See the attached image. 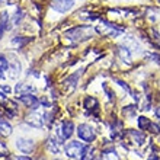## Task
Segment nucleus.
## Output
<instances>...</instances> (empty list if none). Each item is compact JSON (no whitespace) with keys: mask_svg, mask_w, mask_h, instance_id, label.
Listing matches in <instances>:
<instances>
[{"mask_svg":"<svg viewBox=\"0 0 160 160\" xmlns=\"http://www.w3.org/2000/svg\"><path fill=\"white\" fill-rule=\"evenodd\" d=\"M64 37L73 42H83L88 41L93 37V29L92 26H74L72 29H68L64 32Z\"/></svg>","mask_w":160,"mask_h":160,"instance_id":"f257e3e1","label":"nucleus"},{"mask_svg":"<svg viewBox=\"0 0 160 160\" xmlns=\"http://www.w3.org/2000/svg\"><path fill=\"white\" fill-rule=\"evenodd\" d=\"M77 135L86 143H92L93 140L96 138V132L89 124H80L77 127Z\"/></svg>","mask_w":160,"mask_h":160,"instance_id":"f03ea898","label":"nucleus"},{"mask_svg":"<svg viewBox=\"0 0 160 160\" xmlns=\"http://www.w3.org/2000/svg\"><path fill=\"white\" fill-rule=\"evenodd\" d=\"M84 147L80 141H72L68 143L66 147H64V152H66V156L70 157V159H77V157H82V153H83Z\"/></svg>","mask_w":160,"mask_h":160,"instance_id":"7ed1b4c3","label":"nucleus"},{"mask_svg":"<svg viewBox=\"0 0 160 160\" xmlns=\"http://www.w3.org/2000/svg\"><path fill=\"white\" fill-rule=\"evenodd\" d=\"M47 121V117L45 114H41V112H31V114H28L25 117V122L28 124V125L31 127H35V128H41L44 124H45Z\"/></svg>","mask_w":160,"mask_h":160,"instance_id":"20e7f679","label":"nucleus"},{"mask_svg":"<svg viewBox=\"0 0 160 160\" xmlns=\"http://www.w3.org/2000/svg\"><path fill=\"white\" fill-rule=\"evenodd\" d=\"M124 137H127L134 146H141L146 141V135L141 130H127L124 131Z\"/></svg>","mask_w":160,"mask_h":160,"instance_id":"39448f33","label":"nucleus"},{"mask_svg":"<svg viewBox=\"0 0 160 160\" xmlns=\"http://www.w3.org/2000/svg\"><path fill=\"white\" fill-rule=\"evenodd\" d=\"M74 6L73 0H51V8L60 13H66Z\"/></svg>","mask_w":160,"mask_h":160,"instance_id":"423d86ee","label":"nucleus"},{"mask_svg":"<svg viewBox=\"0 0 160 160\" xmlns=\"http://www.w3.org/2000/svg\"><path fill=\"white\" fill-rule=\"evenodd\" d=\"M19 102L23 103L25 106H28V108H32V109H37L39 106V103H41V101H39L38 98H35L34 95H31V93L21 95V96H19Z\"/></svg>","mask_w":160,"mask_h":160,"instance_id":"0eeeda50","label":"nucleus"},{"mask_svg":"<svg viewBox=\"0 0 160 160\" xmlns=\"http://www.w3.org/2000/svg\"><path fill=\"white\" fill-rule=\"evenodd\" d=\"M58 132L61 140H68L73 135V132H74V124L72 121H64L61 124V127H60Z\"/></svg>","mask_w":160,"mask_h":160,"instance_id":"6e6552de","label":"nucleus"},{"mask_svg":"<svg viewBox=\"0 0 160 160\" xmlns=\"http://www.w3.org/2000/svg\"><path fill=\"white\" fill-rule=\"evenodd\" d=\"M83 106L86 108V109H89V112H90V114H93L98 118V115H99V103H98L96 98H93V96L84 98Z\"/></svg>","mask_w":160,"mask_h":160,"instance_id":"1a4fd4ad","label":"nucleus"},{"mask_svg":"<svg viewBox=\"0 0 160 160\" xmlns=\"http://www.w3.org/2000/svg\"><path fill=\"white\" fill-rule=\"evenodd\" d=\"M16 147L21 150L22 153H31L35 147L34 140H28V138H18L16 140Z\"/></svg>","mask_w":160,"mask_h":160,"instance_id":"9d476101","label":"nucleus"},{"mask_svg":"<svg viewBox=\"0 0 160 160\" xmlns=\"http://www.w3.org/2000/svg\"><path fill=\"white\" fill-rule=\"evenodd\" d=\"M9 29H10V18L8 12H3L0 15V39L3 38V34Z\"/></svg>","mask_w":160,"mask_h":160,"instance_id":"9b49d317","label":"nucleus"},{"mask_svg":"<svg viewBox=\"0 0 160 160\" xmlns=\"http://www.w3.org/2000/svg\"><path fill=\"white\" fill-rule=\"evenodd\" d=\"M131 52L130 50H128V47L127 45H119L118 47V55H119V58L122 60V61H125V63H131Z\"/></svg>","mask_w":160,"mask_h":160,"instance_id":"f8f14e48","label":"nucleus"},{"mask_svg":"<svg viewBox=\"0 0 160 160\" xmlns=\"http://www.w3.org/2000/svg\"><path fill=\"white\" fill-rule=\"evenodd\" d=\"M47 148H48V152L50 153L57 154V153H60V150H61L60 141L57 138H48V141H47Z\"/></svg>","mask_w":160,"mask_h":160,"instance_id":"ddd939ff","label":"nucleus"},{"mask_svg":"<svg viewBox=\"0 0 160 160\" xmlns=\"http://www.w3.org/2000/svg\"><path fill=\"white\" fill-rule=\"evenodd\" d=\"M101 160H119L118 153L111 147L109 150H103L101 154Z\"/></svg>","mask_w":160,"mask_h":160,"instance_id":"4468645a","label":"nucleus"},{"mask_svg":"<svg viewBox=\"0 0 160 160\" xmlns=\"http://www.w3.org/2000/svg\"><path fill=\"white\" fill-rule=\"evenodd\" d=\"M15 92L18 95H26V93H31L34 92V88L31 84H26V83H18L16 88H15Z\"/></svg>","mask_w":160,"mask_h":160,"instance_id":"2eb2a0df","label":"nucleus"},{"mask_svg":"<svg viewBox=\"0 0 160 160\" xmlns=\"http://www.w3.org/2000/svg\"><path fill=\"white\" fill-rule=\"evenodd\" d=\"M2 105L4 106V109L8 111V114L10 115V117H13V115H16L18 114V105L15 103V102H12V101H4Z\"/></svg>","mask_w":160,"mask_h":160,"instance_id":"dca6fc26","label":"nucleus"},{"mask_svg":"<svg viewBox=\"0 0 160 160\" xmlns=\"http://www.w3.org/2000/svg\"><path fill=\"white\" fill-rule=\"evenodd\" d=\"M9 61L4 55L0 54V79H3L6 74H8V70H9Z\"/></svg>","mask_w":160,"mask_h":160,"instance_id":"f3484780","label":"nucleus"},{"mask_svg":"<svg viewBox=\"0 0 160 160\" xmlns=\"http://www.w3.org/2000/svg\"><path fill=\"white\" fill-rule=\"evenodd\" d=\"M95 156H96V150H95V147H84V150H83V153H82V157L80 159L82 160H93L95 159Z\"/></svg>","mask_w":160,"mask_h":160,"instance_id":"a211bd4d","label":"nucleus"},{"mask_svg":"<svg viewBox=\"0 0 160 160\" xmlns=\"http://www.w3.org/2000/svg\"><path fill=\"white\" fill-rule=\"evenodd\" d=\"M135 114H137V108L134 105H128V106H124L122 108V115L125 118H134Z\"/></svg>","mask_w":160,"mask_h":160,"instance_id":"6ab92c4d","label":"nucleus"},{"mask_svg":"<svg viewBox=\"0 0 160 160\" xmlns=\"http://www.w3.org/2000/svg\"><path fill=\"white\" fill-rule=\"evenodd\" d=\"M12 125L8 122H0V137H9L12 134Z\"/></svg>","mask_w":160,"mask_h":160,"instance_id":"aec40b11","label":"nucleus"},{"mask_svg":"<svg viewBox=\"0 0 160 160\" xmlns=\"http://www.w3.org/2000/svg\"><path fill=\"white\" fill-rule=\"evenodd\" d=\"M31 41V38H23V37H15L12 39V45L16 47V48H22V47H25L28 42Z\"/></svg>","mask_w":160,"mask_h":160,"instance_id":"412c9836","label":"nucleus"},{"mask_svg":"<svg viewBox=\"0 0 160 160\" xmlns=\"http://www.w3.org/2000/svg\"><path fill=\"white\" fill-rule=\"evenodd\" d=\"M137 124H138V128L141 131H146V130H148L150 128V119L148 118H146V117H138V119H137Z\"/></svg>","mask_w":160,"mask_h":160,"instance_id":"4be33fe9","label":"nucleus"},{"mask_svg":"<svg viewBox=\"0 0 160 160\" xmlns=\"http://www.w3.org/2000/svg\"><path fill=\"white\" fill-rule=\"evenodd\" d=\"M79 76L80 74H73V76H70L68 79H66L64 80V86H72V88H74L76 86V83H77V80H79Z\"/></svg>","mask_w":160,"mask_h":160,"instance_id":"5701e85b","label":"nucleus"},{"mask_svg":"<svg viewBox=\"0 0 160 160\" xmlns=\"http://www.w3.org/2000/svg\"><path fill=\"white\" fill-rule=\"evenodd\" d=\"M23 16H25L23 10H18V12L15 13V16L10 19V23H12V25H18V23H19V22L23 19Z\"/></svg>","mask_w":160,"mask_h":160,"instance_id":"b1692460","label":"nucleus"},{"mask_svg":"<svg viewBox=\"0 0 160 160\" xmlns=\"http://www.w3.org/2000/svg\"><path fill=\"white\" fill-rule=\"evenodd\" d=\"M9 70L12 72L10 73V77H16V74L21 72V64L18 63V61H15L12 66H9Z\"/></svg>","mask_w":160,"mask_h":160,"instance_id":"393cba45","label":"nucleus"},{"mask_svg":"<svg viewBox=\"0 0 160 160\" xmlns=\"http://www.w3.org/2000/svg\"><path fill=\"white\" fill-rule=\"evenodd\" d=\"M9 156H10V153H9L8 146L3 141H0V157H9Z\"/></svg>","mask_w":160,"mask_h":160,"instance_id":"a878e982","label":"nucleus"},{"mask_svg":"<svg viewBox=\"0 0 160 160\" xmlns=\"http://www.w3.org/2000/svg\"><path fill=\"white\" fill-rule=\"evenodd\" d=\"M115 82H117V83H118L119 86H121V88H124V89H125V92L131 93V90H130V88H128V84H127V83H124L122 80H115Z\"/></svg>","mask_w":160,"mask_h":160,"instance_id":"bb28decb","label":"nucleus"},{"mask_svg":"<svg viewBox=\"0 0 160 160\" xmlns=\"http://www.w3.org/2000/svg\"><path fill=\"white\" fill-rule=\"evenodd\" d=\"M9 160H31L26 156H9Z\"/></svg>","mask_w":160,"mask_h":160,"instance_id":"cd10ccee","label":"nucleus"},{"mask_svg":"<svg viewBox=\"0 0 160 160\" xmlns=\"http://www.w3.org/2000/svg\"><path fill=\"white\" fill-rule=\"evenodd\" d=\"M2 92H3L4 95H9V93L12 92V89L9 88V86H4V84H3V86H2Z\"/></svg>","mask_w":160,"mask_h":160,"instance_id":"c85d7f7f","label":"nucleus"},{"mask_svg":"<svg viewBox=\"0 0 160 160\" xmlns=\"http://www.w3.org/2000/svg\"><path fill=\"white\" fill-rule=\"evenodd\" d=\"M4 101H6V95H4V93L0 90V103H3Z\"/></svg>","mask_w":160,"mask_h":160,"instance_id":"c756f323","label":"nucleus"},{"mask_svg":"<svg viewBox=\"0 0 160 160\" xmlns=\"http://www.w3.org/2000/svg\"><path fill=\"white\" fill-rule=\"evenodd\" d=\"M156 115H157V118H159V121H160V106L157 108V111H156Z\"/></svg>","mask_w":160,"mask_h":160,"instance_id":"7c9ffc66","label":"nucleus"},{"mask_svg":"<svg viewBox=\"0 0 160 160\" xmlns=\"http://www.w3.org/2000/svg\"><path fill=\"white\" fill-rule=\"evenodd\" d=\"M38 160H47V159H45V157H42V156H41V157H38Z\"/></svg>","mask_w":160,"mask_h":160,"instance_id":"2f4dec72","label":"nucleus"},{"mask_svg":"<svg viewBox=\"0 0 160 160\" xmlns=\"http://www.w3.org/2000/svg\"><path fill=\"white\" fill-rule=\"evenodd\" d=\"M3 2H9V0H0V3H3Z\"/></svg>","mask_w":160,"mask_h":160,"instance_id":"473e14b6","label":"nucleus"},{"mask_svg":"<svg viewBox=\"0 0 160 160\" xmlns=\"http://www.w3.org/2000/svg\"><path fill=\"white\" fill-rule=\"evenodd\" d=\"M150 160H159V159H157V157H153V159H150Z\"/></svg>","mask_w":160,"mask_h":160,"instance_id":"72a5a7b5","label":"nucleus"},{"mask_svg":"<svg viewBox=\"0 0 160 160\" xmlns=\"http://www.w3.org/2000/svg\"><path fill=\"white\" fill-rule=\"evenodd\" d=\"M55 160H61V159H55Z\"/></svg>","mask_w":160,"mask_h":160,"instance_id":"f704fd0d","label":"nucleus"},{"mask_svg":"<svg viewBox=\"0 0 160 160\" xmlns=\"http://www.w3.org/2000/svg\"><path fill=\"white\" fill-rule=\"evenodd\" d=\"M0 117H2V112H0Z\"/></svg>","mask_w":160,"mask_h":160,"instance_id":"c9c22d12","label":"nucleus"}]
</instances>
